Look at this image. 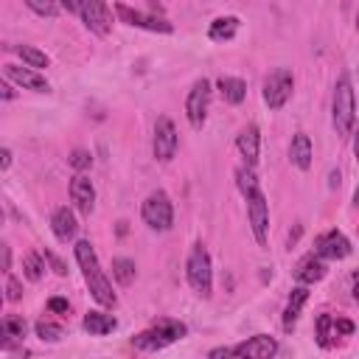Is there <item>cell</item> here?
<instances>
[{"label": "cell", "instance_id": "obj_1", "mask_svg": "<svg viewBox=\"0 0 359 359\" xmlns=\"http://www.w3.org/2000/svg\"><path fill=\"white\" fill-rule=\"evenodd\" d=\"M73 252H76V261H79V266H81V272H84V280H87V286H90V294H93L101 306L112 309V306L118 303V297H115V292H112V283H109L107 275L101 272V264H98V255H95L93 244H90V241H79V244L73 247Z\"/></svg>", "mask_w": 359, "mask_h": 359}, {"label": "cell", "instance_id": "obj_2", "mask_svg": "<svg viewBox=\"0 0 359 359\" xmlns=\"http://www.w3.org/2000/svg\"><path fill=\"white\" fill-rule=\"evenodd\" d=\"M185 334H188V328L180 320H157L149 331H140L137 337H132V345L137 351H163L165 345L182 339Z\"/></svg>", "mask_w": 359, "mask_h": 359}, {"label": "cell", "instance_id": "obj_3", "mask_svg": "<svg viewBox=\"0 0 359 359\" xmlns=\"http://www.w3.org/2000/svg\"><path fill=\"white\" fill-rule=\"evenodd\" d=\"M334 129L339 137H348L351 129H353V121H356V109H353V87H351V76L342 73L337 79V87H334Z\"/></svg>", "mask_w": 359, "mask_h": 359}, {"label": "cell", "instance_id": "obj_4", "mask_svg": "<svg viewBox=\"0 0 359 359\" xmlns=\"http://www.w3.org/2000/svg\"><path fill=\"white\" fill-rule=\"evenodd\" d=\"M185 275H188V283H191V289L196 294L210 297V292H213V269H210V255H208L202 241L191 247V255L185 261Z\"/></svg>", "mask_w": 359, "mask_h": 359}, {"label": "cell", "instance_id": "obj_5", "mask_svg": "<svg viewBox=\"0 0 359 359\" xmlns=\"http://www.w3.org/2000/svg\"><path fill=\"white\" fill-rule=\"evenodd\" d=\"M140 216H143L146 227H151L157 233H165L174 224V205H171L168 194L165 191H151L140 205Z\"/></svg>", "mask_w": 359, "mask_h": 359}, {"label": "cell", "instance_id": "obj_6", "mask_svg": "<svg viewBox=\"0 0 359 359\" xmlns=\"http://www.w3.org/2000/svg\"><path fill=\"white\" fill-rule=\"evenodd\" d=\"M292 90H294V76H292V70L275 67V70L264 79V101H266V107H269V109H280V107L289 101Z\"/></svg>", "mask_w": 359, "mask_h": 359}, {"label": "cell", "instance_id": "obj_7", "mask_svg": "<svg viewBox=\"0 0 359 359\" xmlns=\"http://www.w3.org/2000/svg\"><path fill=\"white\" fill-rule=\"evenodd\" d=\"M208 107H210V81L199 79V81H194V87L188 90V98H185V115L194 129H202V123L208 118Z\"/></svg>", "mask_w": 359, "mask_h": 359}, {"label": "cell", "instance_id": "obj_8", "mask_svg": "<svg viewBox=\"0 0 359 359\" xmlns=\"http://www.w3.org/2000/svg\"><path fill=\"white\" fill-rule=\"evenodd\" d=\"M177 146H180V137H177L174 121L165 118V115H160L157 123H154V140H151V151H154V157L163 160V163H168V160H174Z\"/></svg>", "mask_w": 359, "mask_h": 359}, {"label": "cell", "instance_id": "obj_9", "mask_svg": "<svg viewBox=\"0 0 359 359\" xmlns=\"http://www.w3.org/2000/svg\"><path fill=\"white\" fill-rule=\"evenodd\" d=\"M247 219H250V227H252V236L261 247H266V233H269V205H266V196L258 191H252L247 196Z\"/></svg>", "mask_w": 359, "mask_h": 359}, {"label": "cell", "instance_id": "obj_10", "mask_svg": "<svg viewBox=\"0 0 359 359\" xmlns=\"http://www.w3.org/2000/svg\"><path fill=\"white\" fill-rule=\"evenodd\" d=\"M79 14H81L84 25L93 34H98V36L109 34V28H112V11H109L107 0H79Z\"/></svg>", "mask_w": 359, "mask_h": 359}, {"label": "cell", "instance_id": "obj_11", "mask_svg": "<svg viewBox=\"0 0 359 359\" xmlns=\"http://www.w3.org/2000/svg\"><path fill=\"white\" fill-rule=\"evenodd\" d=\"M314 255H317V258H328V261H339V258L351 255V241H348L345 233L328 230V233L317 236V241H314Z\"/></svg>", "mask_w": 359, "mask_h": 359}, {"label": "cell", "instance_id": "obj_12", "mask_svg": "<svg viewBox=\"0 0 359 359\" xmlns=\"http://www.w3.org/2000/svg\"><path fill=\"white\" fill-rule=\"evenodd\" d=\"M115 14L121 17V22L126 25H137V28H146V31H160V34H171L174 25L163 17H151V14H143V11H135L123 3H115Z\"/></svg>", "mask_w": 359, "mask_h": 359}, {"label": "cell", "instance_id": "obj_13", "mask_svg": "<svg viewBox=\"0 0 359 359\" xmlns=\"http://www.w3.org/2000/svg\"><path fill=\"white\" fill-rule=\"evenodd\" d=\"M278 353V342L266 334H255L247 342H238L236 348H230V356H247V359H269Z\"/></svg>", "mask_w": 359, "mask_h": 359}, {"label": "cell", "instance_id": "obj_14", "mask_svg": "<svg viewBox=\"0 0 359 359\" xmlns=\"http://www.w3.org/2000/svg\"><path fill=\"white\" fill-rule=\"evenodd\" d=\"M25 320L11 314L0 320V351H20L22 348V337H25Z\"/></svg>", "mask_w": 359, "mask_h": 359}, {"label": "cell", "instance_id": "obj_15", "mask_svg": "<svg viewBox=\"0 0 359 359\" xmlns=\"http://www.w3.org/2000/svg\"><path fill=\"white\" fill-rule=\"evenodd\" d=\"M70 199H73V205L79 208V213H84V216L93 213L95 188H93L90 177H84V174H76V177H73V182H70Z\"/></svg>", "mask_w": 359, "mask_h": 359}, {"label": "cell", "instance_id": "obj_16", "mask_svg": "<svg viewBox=\"0 0 359 359\" xmlns=\"http://www.w3.org/2000/svg\"><path fill=\"white\" fill-rule=\"evenodd\" d=\"M6 76L14 81V84H20V87H25V90H36V93H48V79L45 76H39L34 67H20V65H6Z\"/></svg>", "mask_w": 359, "mask_h": 359}, {"label": "cell", "instance_id": "obj_17", "mask_svg": "<svg viewBox=\"0 0 359 359\" xmlns=\"http://www.w3.org/2000/svg\"><path fill=\"white\" fill-rule=\"evenodd\" d=\"M236 146H238L244 163H247V165H255V163H258V151H261V132H258V126H255V123H247V126L238 132Z\"/></svg>", "mask_w": 359, "mask_h": 359}, {"label": "cell", "instance_id": "obj_18", "mask_svg": "<svg viewBox=\"0 0 359 359\" xmlns=\"http://www.w3.org/2000/svg\"><path fill=\"white\" fill-rule=\"evenodd\" d=\"M50 230H53V236H56L59 241H70V238L76 236V230H79L73 210H70V208H56L53 216H50Z\"/></svg>", "mask_w": 359, "mask_h": 359}, {"label": "cell", "instance_id": "obj_19", "mask_svg": "<svg viewBox=\"0 0 359 359\" xmlns=\"http://www.w3.org/2000/svg\"><path fill=\"white\" fill-rule=\"evenodd\" d=\"M306 300H309V289L306 286H294L292 294H289V300H286V309H283V331H292L294 328V323H297L300 309H303Z\"/></svg>", "mask_w": 359, "mask_h": 359}, {"label": "cell", "instance_id": "obj_20", "mask_svg": "<svg viewBox=\"0 0 359 359\" xmlns=\"http://www.w3.org/2000/svg\"><path fill=\"white\" fill-rule=\"evenodd\" d=\"M311 140H309V135H303V132H297L294 137H292V146H289V160L300 168V171H306L309 165H311Z\"/></svg>", "mask_w": 359, "mask_h": 359}, {"label": "cell", "instance_id": "obj_21", "mask_svg": "<svg viewBox=\"0 0 359 359\" xmlns=\"http://www.w3.org/2000/svg\"><path fill=\"white\" fill-rule=\"evenodd\" d=\"M323 275H325V264H323V258H317V255L303 258V261L297 264V269H294V278H297L303 286L323 280Z\"/></svg>", "mask_w": 359, "mask_h": 359}, {"label": "cell", "instance_id": "obj_22", "mask_svg": "<svg viewBox=\"0 0 359 359\" xmlns=\"http://www.w3.org/2000/svg\"><path fill=\"white\" fill-rule=\"evenodd\" d=\"M216 87H219V93H222V98H224L227 104H241V101L247 98V84H244V79L222 76V79L216 81Z\"/></svg>", "mask_w": 359, "mask_h": 359}, {"label": "cell", "instance_id": "obj_23", "mask_svg": "<svg viewBox=\"0 0 359 359\" xmlns=\"http://www.w3.org/2000/svg\"><path fill=\"white\" fill-rule=\"evenodd\" d=\"M81 325H84V331H90L95 337H104V334H109V331L118 328V320L112 314H104V311H87Z\"/></svg>", "mask_w": 359, "mask_h": 359}, {"label": "cell", "instance_id": "obj_24", "mask_svg": "<svg viewBox=\"0 0 359 359\" xmlns=\"http://www.w3.org/2000/svg\"><path fill=\"white\" fill-rule=\"evenodd\" d=\"M236 31H238V17H216L208 28V36L213 42H227L236 36Z\"/></svg>", "mask_w": 359, "mask_h": 359}, {"label": "cell", "instance_id": "obj_25", "mask_svg": "<svg viewBox=\"0 0 359 359\" xmlns=\"http://www.w3.org/2000/svg\"><path fill=\"white\" fill-rule=\"evenodd\" d=\"M337 328H334V317L331 314H320L317 317V342L323 345V348H331L334 342H337Z\"/></svg>", "mask_w": 359, "mask_h": 359}, {"label": "cell", "instance_id": "obj_26", "mask_svg": "<svg viewBox=\"0 0 359 359\" xmlns=\"http://www.w3.org/2000/svg\"><path fill=\"white\" fill-rule=\"evenodd\" d=\"M14 50H17V56H20V59H22L28 67H34V70L48 67V56H45L39 48H31V45H17Z\"/></svg>", "mask_w": 359, "mask_h": 359}, {"label": "cell", "instance_id": "obj_27", "mask_svg": "<svg viewBox=\"0 0 359 359\" xmlns=\"http://www.w3.org/2000/svg\"><path fill=\"white\" fill-rule=\"evenodd\" d=\"M112 278L121 283V286H129L135 280V261L129 258H115L112 261Z\"/></svg>", "mask_w": 359, "mask_h": 359}, {"label": "cell", "instance_id": "obj_28", "mask_svg": "<svg viewBox=\"0 0 359 359\" xmlns=\"http://www.w3.org/2000/svg\"><path fill=\"white\" fill-rule=\"evenodd\" d=\"M236 185H238V191H241L244 196H250L252 191H258V177H255L252 165H244V168L236 171Z\"/></svg>", "mask_w": 359, "mask_h": 359}, {"label": "cell", "instance_id": "obj_29", "mask_svg": "<svg viewBox=\"0 0 359 359\" xmlns=\"http://www.w3.org/2000/svg\"><path fill=\"white\" fill-rule=\"evenodd\" d=\"M42 269H45V264H42V258L36 252H28L22 258V272H25L28 280H39L42 278Z\"/></svg>", "mask_w": 359, "mask_h": 359}, {"label": "cell", "instance_id": "obj_30", "mask_svg": "<svg viewBox=\"0 0 359 359\" xmlns=\"http://www.w3.org/2000/svg\"><path fill=\"white\" fill-rule=\"evenodd\" d=\"M34 331H36V337H39L42 342H56V339L62 337V325H56V323H50V320H39V323L34 325Z\"/></svg>", "mask_w": 359, "mask_h": 359}, {"label": "cell", "instance_id": "obj_31", "mask_svg": "<svg viewBox=\"0 0 359 359\" xmlns=\"http://www.w3.org/2000/svg\"><path fill=\"white\" fill-rule=\"evenodd\" d=\"M25 6L34 14H39V17H56V11H59V3L56 0H25Z\"/></svg>", "mask_w": 359, "mask_h": 359}, {"label": "cell", "instance_id": "obj_32", "mask_svg": "<svg viewBox=\"0 0 359 359\" xmlns=\"http://www.w3.org/2000/svg\"><path fill=\"white\" fill-rule=\"evenodd\" d=\"M67 163H70L76 171H84V168H90L93 157H90V151H87V149H73V151H70V157H67Z\"/></svg>", "mask_w": 359, "mask_h": 359}, {"label": "cell", "instance_id": "obj_33", "mask_svg": "<svg viewBox=\"0 0 359 359\" xmlns=\"http://www.w3.org/2000/svg\"><path fill=\"white\" fill-rule=\"evenodd\" d=\"M45 261L50 264V269L56 272V275H67V266H65V261L56 255V252H50V250H45Z\"/></svg>", "mask_w": 359, "mask_h": 359}, {"label": "cell", "instance_id": "obj_34", "mask_svg": "<svg viewBox=\"0 0 359 359\" xmlns=\"http://www.w3.org/2000/svg\"><path fill=\"white\" fill-rule=\"evenodd\" d=\"M6 297L14 300V303L22 297V292H20V280H17V278H8V283H6Z\"/></svg>", "mask_w": 359, "mask_h": 359}, {"label": "cell", "instance_id": "obj_35", "mask_svg": "<svg viewBox=\"0 0 359 359\" xmlns=\"http://www.w3.org/2000/svg\"><path fill=\"white\" fill-rule=\"evenodd\" d=\"M48 309L56 311V314H67V311H70V303H67L65 297H50V300H48Z\"/></svg>", "mask_w": 359, "mask_h": 359}, {"label": "cell", "instance_id": "obj_36", "mask_svg": "<svg viewBox=\"0 0 359 359\" xmlns=\"http://www.w3.org/2000/svg\"><path fill=\"white\" fill-rule=\"evenodd\" d=\"M334 328H337V334H353V323L351 320H345V317H334Z\"/></svg>", "mask_w": 359, "mask_h": 359}, {"label": "cell", "instance_id": "obj_37", "mask_svg": "<svg viewBox=\"0 0 359 359\" xmlns=\"http://www.w3.org/2000/svg\"><path fill=\"white\" fill-rule=\"evenodd\" d=\"M11 269V250L8 244H0V272H8Z\"/></svg>", "mask_w": 359, "mask_h": 359}, {"label": "cell", "instance_id": "obj_38", "mask_svg": "<svg viewBox=\"0 0 359 359\" xmlns=\"http://www.w3.org/2000/svg\"><path fill=\"white\" fill-rule=\"evenodd\" d=\"M11 98H17V90L8 87V84L0 79V101H11Z\"/></svg>", "mask_w": 359, "mask_h": 359}, {"label": "cell", "instance_id": "obj_39", "mask_svg": "<svg viewBox=\"0 0 359 359\" xmlns=\"http://www.w3.org/2000/svg\"><path fill=\"white\" fill-rule=\"evenodd\" d=\"M65 11H70V14H79V0H56Z\"/></svg>", "mask_w": 359, "mask_h": 359}, {"label": "cell", "instance_id": "obj_40", "mask_svg": "<svg viewBox=\"0 0 359 359\" xmlns=\"http://www.w3.org/2000/svg\"><path fill=\"white\" fill-rule=\"evenodd\" d=\"M8 165H11V151L0 146V171H3V168H8Z\"/></svg>", "mask_w": 359, "mask_h": 359}, {"label": "cell", "instance_id": "obj_41", "mask_svg": "<svg viewBox=\"0 0 359 359\" xmlns=\"http://www.w3.org/2000/svg\"><path fill=\"white\" fill-rule=\"evenodd\" d=\"M210 356H230V348H213Z\"/></svg>", "mask_w": 359, "mask_h": 359}, {"label": "cell", "instance_id": "obj_42", "mask_svg": "<svg viewBox=\"0 0 359 359\" xmlns=\"http://www.w3.org/2000/svg\"><path fill=\"white\" fill-rule=\"evenodd\" d=\"M0 227H3V208H0Z\"/></svg>", "mask_w": 359, "mask_h": 359}, {"label": "cell", "instance_id": "obj_43", "mask_svg": "<svg viewBox=\"0 0 359 359\" xmlns=\"http://www.w3.org/2000/svg\"><path fill=\"white\" fill-rule=\"evenodd\" d=\"M0 306H3V292H0Z\"/></svg>", "mask_w": 359, "mask_h": 359}]
</instances>
